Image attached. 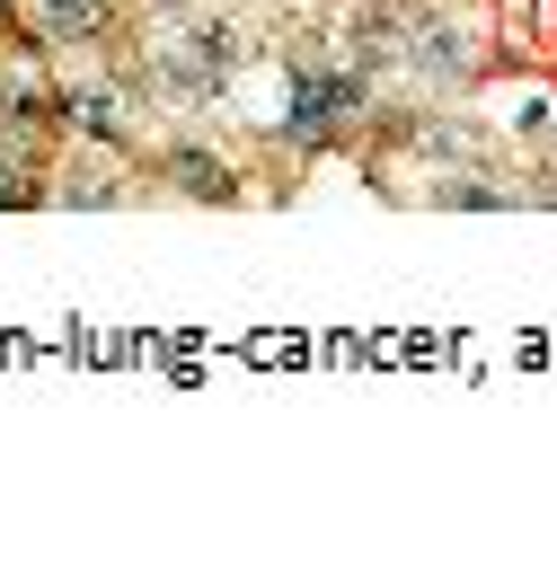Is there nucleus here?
<instances>
[{"instance_id":"nucleus-1","label":"nucleus","mask_w":557,"mask_h":566,"mask_svg":"<svg viewBox=\"0 0 557 566\" xmlns=\"http://www.w3.org/2000/svg\"><path fill=\"white\" fill-rule=\"evenodd\" d=\"M18 27H27L44 53H115L124 0H18Z\"/></svg>"},{"instance_id":"nucleus-2","label":"nucleus","mask_w":557,"mask_h":566,"mask_svg":"<svg viewBox=\"0 0 557 566\" xmlns=\"http://www.w3.org/2000/svg\"><path fill=\"white\" fill-rule=\"evenodd\" d=\"M141 177H159V186H177V195H195V203H230V195H239V168H230L212 142H168L159 159H141Z\"/></svg>"},{"instance_id":"nucleus-3","label":"nucleus","mask_w":557,"mask_h":566,"mask_svg":"<svg viewBox=\"0 0 557 566\" xmlns=\"http://www.w3.org/2000/svg\"><path fill=\"white\" fill-rule=\"evenodd\" d=\"M0 18H18V0H0Z\"/></svg>"}]
</instances>
